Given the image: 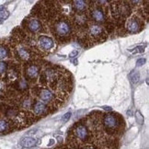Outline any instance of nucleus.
<instances>
[{
  "label": "nucleus",
  "mask_w": 149,
  "mask_h": 149,
  "mask_svg": "<svg viewBox=\"0 0 149 149\" xmlns=\"http://www.w3.org/2000/svg\"><path fill=\"white\" fill-rule=\"evenodd\" d=\"M37 142H38L37 139L33 138V137H23V138L20 140L19 145L24 148H30V147L36 146Z\"/></svg>",
  "instance_id": "3"
},
{
  "label": "nucleus",
  "mask_w": 149,
  "mask_h": 149,
  "mask_svg": "<svg viewBox=\"0 0 149 149\" xmlns=\"http://www.w3.org/2000/svg\"><path fill=\"white\" fill-rule=\"evenodd\" d=\"M40 46L44 50H50L54 47V42L53 40L46 36H41L39 39Z\"/></svg>",
  "instance_id": "2"
},
{
  "label": "nucleus",
  "mask_w": 149,
  "mask_h": 149,
  "mask_svg": "<svg viewBox=\"0 0 149 149\" xmlns=\"http://www.w3.org/2000/svg\"><path fill=\"white\" fill-rule=\"evenodd\" d=\"M135 117H136V121H137V123H138L139 124H142L143 123H144V117H143V115L141 114L140 111H137V112H136Z\"/></svg>",
  "instance_id": "18"
},
{
  "label": "nucleus",
  "mask_w": 149,
  "mask_h": 149,
  "mask_svg": "<svg viewBox=\"0 0 149 149\" xmlns=\"http://www.w3.org/2000/svg\"><path fill=\"white\" fill-rule=\"evenodd\" d=\"M102 108L104 109V110H106V111H111L112 110L111 107H107V106H104V107H102Z\"/></svg>",
  "instance_id": "25"
},
{
  "label": "nucleus",
  "mask_w": 149,
  "mask_h": 149,
  "mask_svg": "<svg viewBox=\"0 0 149 149\" xmlns=\"http://www.w3.org/2000/svg\"><path fill=\"white\" fill-rule=\"evenodd\" d=\"M38 74H39V69H38V67L36 65H31V66L29 67L28 70H27L28 77H31V78L36 77L38 76Z\"/></svg>",
  "instance_id": "7"
},
{
  "label": "nucleus",
  "mask_w": 149,
  "mask_h": 149,
  "mask_svg": "<svg viewBox=\"0 0 149 149\" xmlns=\"http://www.w3.org/2000/svg\"><path fill=\"white\" fill-rule=\"evenodd\" d=\"M56 32L61 36H65L70 32V26L65 21H60L56 25Z\"/></svg>",
  "instance_id": "1"
},
{
  "label": "nucleus",
  "mask_w": 149,
  "mask_h": 149,
  "mask_svg": "<svg viewBox=\"0 0 149 149\" xmlns=\"http://www.w3.org/2000/svg\"><path fill=\"white\" fill-rule=\"evenodd\" d=\"M134 53H144L145 52V46H138L136 47L134 51H133Z\"/></svg>",
  "instance_id": "22"
},
{
  "label": "nucleus",
  "mask_w": 149,
  "mask_h": 149,
  "mask_svg": "<svg viewBox=\"0 0 149 149\" xmlns=\"http://www.w3.org/2000/svg\"><path fill=\"white\" fill-rule=\"evenodd\" d=\"M8 127L9 125L7 122L4 121V120H0V133H3V132L8 130Z\"/></svg>",
  "instance_id": "15"
},
{
  "label": "nucleus",
  "mask_w": 149,
  "mask_h": 149,
  "mask_svg": "<svg viewBox=\"0 0 149 149\" xmlns=\"http://www.w3.org/2000/svg\"><path fill=\"white\" fill-rule=\"evenodd\" d=\"M1 21H2V20H1V19H0V22H1Z\"/></svg>",
  "instance_id": "28"
},
{
  "label": "nucleus",
  "mask_w": 149,
  "mask_h": 149,
  "mask_svg": "<svg viewBox=\"0 0 149 149\" xmlns=\"http://www.w3.org/2000/svg\"><path fill=\"white\" fill-rule=\"evenodd\" d=\"M131 81L133 82V83H137L139 81V73H137V72H133L131 74Z\"/></svg>",
  "instance_id": "17"
},
{
  "label": "nucleus",
  "mask_w": 149,
  "mask_h": 149,
  "mask_svg": "<svg viewBox=\"0 0 149 149\" xmlns=\"http://www.w3.org/2000/svg\"><path fill=\"white\" fill-rule=\"evenodd\" d=\"M40 28H41V24H40V22L38 20L31 19L30 22H29V29H30L31 31H37L40 30Z\"/></svg>",
  "instance_id": "11"
},
{
  "label": "nucleus",
  "mask_w": 149,
  "mask_h": 149,
  "mask_svg": "<svg viewBox=\"0 0 149 149\" xmlns=\"http://www.w3.org/2000/svg\"><path fill=\"white\" fill-rule=\"evenodd\" d=\"M104 123L106 125V127L112 129L115 128L117 126V119L114 117L113 115H106L104 118Z\"/></svg>",
  "instance_id": "5"
},
{
  "label": "nucleus",
  "mask_w": 149,
  "mask_h": 149,
  "mask_svg": "<svg viewBox=\"0 0 149 149\" xmlns=\"http://www.w3.org/2000/svg\"><path fill=\"white\" fill-rule=\"evenodd\" d=\"M146 63V59L145 58H141V59H138L136 62V65L137 66H142Z\"/></svg>",
  "instance_id": "23"
},
{
  "label": "nucleus",
  "mask_w": 149,
  "mask_h": 149,
  "mask_svg": "<svg viewBox=\"0 0 149 149\" xmlns=\"http://www.w3.org/2000/svg\"><path fill=\"white\" fill-rule=\"evenodd\" d=\"M73 63H74V65H77V60H73Z\"/></svg>",
  "instance_id": "27"
},
{
  "label": "nucleus",
  "mask_w": 149,
  "mask_h": 149,
  "mask_svg": "<svg viewBox=\"0 0 149 149\" xmlns=\"http://www.w3.org/2000/svg\"><path fill=\"white\" fill-rule=\"evenodd\" d=\"M71 115H72V113H71V112H67V113H65V115H64V117H63V122H64V123H66V122L68 121V120L70 119Z\"/></svg>",
  "instance_id": "20"
},
{
  "label": "nucleus",
  "mask_w": 149,
  "mask_h": 149,
  "mask_svg": "<svg viewBox=\"0 0 149 149\" xmlns=\"http://www.w3.org/2000/svg\"><path fill=\"white\" fill-rule=\"evenodd\" d=\"M92 17L96 21H103L104 20V15L102 11L100 9H95L92 11Z\"/></svg>",
  "instance_id": "10"
},
{
  "label": "nucleus",
  "mask_w": 149,
  "mask_h": 149,
  "mask_svg": "<svg viewBox=\"0 0 149 149\" xmlns=\"http://www.w3.org/2000/svg\"><path fill=\"white\" fill-rule=\"evenodd\" d=\"M89 32L91 35H93V36H98L100 35V34L102 32V29L98 26V25H94L92 27H90V30H89Z\"/></svg>",
  "instance_id": "12"
},
{
  "label": "nucleus",
  "mask_w": 149,
  "mask_h": 149,
  "mask_svg": "<svg viewBox=\"0 0 149 149\" xmlns=\"http://www.w3.org/2000/svg\"><path fill=\"white\" fill-rule=\"evenodd\" d=\"M84 149H95V148L92 147V146H87V147H85Z\"/></svg>",
  "instance_id": "26"
},
{
  "label": "nucleus",
  "mask_w": 149,
  "mask_h": 149,
  "mask_svg": "<svg viewBox=\"0 0 149 149\" xmlns=\"http://www.w3.org/2000/svg\"><path fill=\"white\" fill-rule=\"evenodd\" d=\"M9 17V12L8 10L5 9V7H0V19L4 20V19H7Z\"/></svg>",
  "instance_id": "14"
},
{
  "label": "nucleus",
  "mask_w": 149,
  "mask_h": 149,
  "mask_svg": "<svg viewBox=\"0 0 149 149\" xmlns=\"http://www.w3.org/2000/svg\"><path fill=\"white\" fill-rule=\"evenodd\" d=\"M40 98L44 101H49L53 100V94H52L49 90H42L40 93Z\"/></svg>",
  "instance_id": "9"
},
{
  "label": "nucleus",
  "mask_w": 149,
  "mask_h": 149,
  "mask_svg": "<svg viewBox=\"0 0 149 149\" xmlns=\"http://www.w3.org/2000/svg\"><path fill=\"white\" fill-rule=\"evenodd\" d=\"M6 68H7V65H6V63L0 62V74H2L6 70Z\"/></svg>",
  "instance_id": "21"
},
{
  "label": "nucleus",
  "mask_w": 149,
  "mask_h": 149,
  "mask_svg": "<svg viewBox=\"0 0 149 149\" xmlns=\"http://www.w3.org/2000/svg\"><path fill=\"white\" fill-rule=\"evenodd\" d=\"M77 54H78V51H77V50L76 51H73L72 53L69 54V57H70V58H74V57H76Z\"/></svg>",
  "instance_id": "24"
},
{
  "label": "nucleus",
  "mask_w": 149,
  "mask_h": 149,
  "mask_svg": "<svg viewBox=\"0 0 149 149\" xmlns=\"http://www.w3.org/2000/svg\"><path fill=\"white\" fill-rule=\"evenodd\" d=\"M19 56L21 57L22 59H25V60H27L29 57H30V54H29V53L23 48L19 49Z\"/></svg>",
  "instance_id": "16"
},
{
  "label": "nucleus",
  "mask_w": 149,
  "mask_h": 149,
  "mask_svg": "<svg viewBox=\"0 0 149 149\" xmlns=\"http://www.w3.org/2000/svg\"><path fill=\"white\" fill-rule=\"evenodd\" d=\"M74 134H76L77 137L80 140H86L88 138V130L84 125H78L74 130Z\"/></svg>",
  "instance_id": "4"
},
{
  "label": "nucleus",
  "mask_w": 149,
  "mask_h": 149,
  "mask_svg": "<svg viewBox=\"0 0 149 149\" xmlns=\"http://www.w3.org/2000/svg\"><path fill=\"white\" fill-rule=\"evenodd\" d=\"M127 29L130 32H136L139 30V25L137 23V21L134 19H131L127 23Z\"/></svg>",
  "instance_id": "6"
},
{
  "label": "nucleus",
  "mask_w": 149,
  "mask_h": 149,
  "mask_svg": "<svg viewBox=\"0 0 149 149\" xmlns=\"http://www.w3.org/2000/svg\"><path fill=\"white\" fill-rule=\"evenodd\" d=\"M34 112H35L36 114H42L45 111V110H46V106H45L42 102H37L35 103V105H34Z\"/></svg>",
  "instance_id": "8"
},
{
  "label": "nucleus",
  "mask_w": 149,
  "mask_h": 149,
  "mask_svg": "<svg viewBox=\"0 0 149 149\" xmlns=\"http://www.w3.org/2000/svg\"><path fill=\"white\" fill-rule=\"evenodd\" d=\"M74 8H76L77 11H83L86 8V3L81 0H78V1H74Z\"/></svg>",
  "instance_id": "13"
},
{
  "label": "nucleus",
  "mask_w": 149,
  "mask_h": 149,
  "mask_svg": "<svg viewBox=\"0 0 149 149\" xmlns=\"http://www.w3.org/2000/svg\"><path fill=\"white\" fill-rule=\"evenodd\" d=\"M8 56V51L4 47H0V59H4Z\"/></svg>",
  "instance_id": "19"
}]
</instances>
